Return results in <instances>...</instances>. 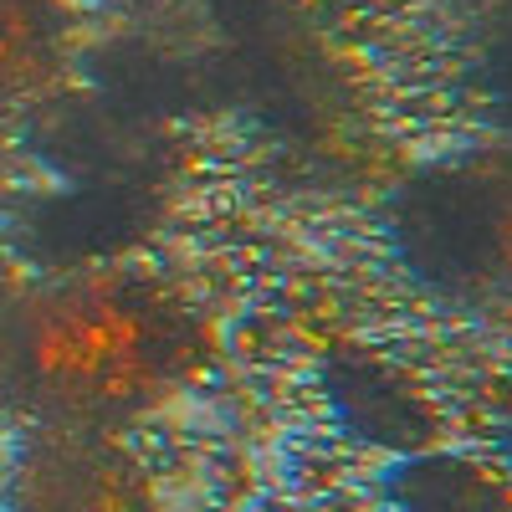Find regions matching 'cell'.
<instances>
[{
	"label": "cell",
	"mask_w": 512,
	"mask_h": 512,
	"mask_svg": "<svg viewBox=\"0 0 512 512\" xmlns=\"http://www.w3.org/2000/svg\"><path fill=\"white\" fill-rule=\"evenodd\" d=\"M344 512H349V507H344Z\"/></svg>",
	"instance_id": "277c9868"
},
{
	"label": "cell",
	"mask_w": 512,
	"mask_h": 512,
	"mask_svg": "<svg viewBox=\"0 0 512 512\" xmlns=\"http://www.w3.org/2000/svg\"><path fill=\"white\" fill-rule=\"evenodd\" d=\"M400 512H512V466L472 451H410L384 477Z\"/></svg>",
	"instance_id": "7a4b0ae2"
},
{
	"label": "cell",
	"mask_w": 512,
	"mask_h": 512,
	"mask_svg": "<svg viewBox=\"0 0 512 512\" xmlns=\"http://www.w3.org/2000/svg\"><path fill=\"white\" fill-rule=\"evenodd\" d=\"M41 512H149V482L108 446H67L36 492Z\"/></svg>",
	"instance_id": "3957f363"
},
{
	"label": "cell",
	"mask_w": 512,
	"mask_h": 512,
	"mask_svg": "<svg viewBox=\"0 0 512 512\" xmlns=\"http://www.w3.org/2000/svg\"><path fill=\"white\" fill-rule=\"evenodd\" d=\"M507 456H512V451H507Z\"/></svg>",
	"instance_id": "5b68a950"
},
{
	"label": "cell",
	"mask_w": 512,
	"mask_h": 512,
	"mask_svg": "<svg viewBox=\"0 0 512 512\" xmlns=\"http://www.w3.org/2000/svg\"><path fill=\"white\" fill-rule=\"evenodd\" d=\"M26 369L67 415H134L190 369L180 323L123 287H67L26 323Z\"/></svg>",
	"instance_id": "6da1fadb"
}]
</instances>
